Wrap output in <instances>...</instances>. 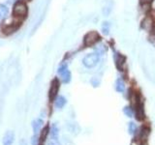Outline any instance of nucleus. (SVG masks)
Masks as SVG:
<instances>
[{
	"instance_id": "obj_1",
	"label": "nucleus",
	"mask_w": 155,
	"mask_h": 145,
	"mask_svg": "<svg viewBox=\"0 0 155 145\" xmlns=\"http://www.w3.org/2000/svg\"><path fill=\"white\" fill-rule=\"evenodd\" d=\"M99 60H100V57H99V55L97 53H89L84 57L82 64H84V66L86 67V68L91 69V68H94V67L99 63Z\"/></svg>"
},
{
	"instance_id": "obj_2",
	"label": "nucleus",
	"mask_w": 155,
	"mask_h": 145,
	"mask_svg": "<svg viewBox=\"0 0 155 145\" xmlns=\"http://www.w3.org/2000/svg\"><path fill=\"white\" fill-rule=\"evenodd\" d=\"M57 72H58V75L61 77V79H62L63 82H64V83L70 82V80H71V72L68 70L67 64H62V65H60L59 68H58Z\"/></svg>"
},
{
	"instance_id": "obj_3",
	"label": "nucleus",
	"mask_w": 155,
	"mask_h": 145,
	"mask_svg": "<svg viewBox=\"0 0 155 145\" xmlns=\"http://www.w3.org/2000/svg\"><path fill=\"white\" fill-rule=\"evenodd\" d=\"M27 12H28V9H27V6L25 3L23 2H16V5L14 6V16H25L27 15Z\"/></svg>"
},
{
	"instance_id": "obj_4",
	"label": "nucleus",
	"mask_w": 155,
	"mask_h": 145,
	"mask_svg": "<svg viewBox=\"0 0 155 145\" xmlns=\"http://www.w3.org/2000/svg\"><path fill=\"white\" fill-rule=\"evenodd\" d=\"M58 89H59V81H58V79H55L52 80L51 89H49V100H51V102L54 101L55 98H56V94L58 92Z\"/></svg>"
},
{
	"instance_id": "obj_5",
	"label": "nucleus",
	"mask_w": 155,
	"mask_h": 145,
	"mask_svg": "<svg viewBox=\"0 0 155 145\" xmlns=\"http://www.w3.org/2000/svg\"><path fill=\"white\" fill-rule=\"evenodd\" d=\"M99 39V36L96 32H90L85 36V44L87 46H92L96 43V41Z\"/></svg>"
},
{
	"instance_id": "obj_6",
	"label": "nucleus",
	"mask_w": 155,
	"mask_h": 145,
	"mask_svg": "<svg viewBox=\"0 0 155 145\" xmlns=\"http://www.w3.org/2000/svg\"><path fill=\"white\" fill-rule=\"evenodd\" d=\"M15 140V133L12 131H8L4 135L3 137V145H12Z\"/></svg>"
},
{
	"instance_id": "obj_7",
	"label": "nucleus",
	"mask_w": 155,
	"mask_h": 145,
	"mask_svg": "<svg viewBox=\"0 0 155 145\" xmlns=\"http://www.w3.org/2000/svg\"><path fill=\"white\" fill-rule=\"evenodd\" d=\"M44 125V121L42 119H36L34 121L32 122V129H33V132H34V135H37L40 133L41 129H42Z\"/></svg>"
},
{
	"instance_id": "obj_8",
	"label": "nucleus",
	"mask_w": 155,
	"mask_h": 145,
	"mask_svg": "<svg viewBox=\"0 0 155 145\" xmlns=\"http://www.w3.org/2000/svg\"><path fill=\"white\" fill-rule=\"evenodd\" d=\"M49 133V126H46L44 129L42 130V132H41V135L39 136V145H44L45 143L46 139H47V136H48Z\"/></svg>"
},
{
	"instance_id": "obj_9",
	"label": "nucleus",
	"mask_w": 155,
	"mask_h": 145,
	"mask_svg": "<svg viewBox=\"0 0 155 145\" xmlns=\"http://www.w3.org/2000/svg\"><path fill=\"white\" fill-rule=\"evenodd\" d=\"M66 103H67V101H66V99L63 96H58L54 100L55 107L57 108H62L66 105Z\"/></svg>"
},
{
	"instance_id": "obj_10",
	"label": "nucleus",
	"mask_w": 155,
	"mask_h": 145,
	"mask_svg": "<svg viewBox=\"0 0 155 145\" xmlns=\"http://www.w3.org/2000/svg\"><path fill=\"white\" fill-rule=\"evenodd\" d=\"M115 90L119 93H123L125 91V83L121 79H117L115 82Z\"/></svg>"
},
{
	"instance_id": "obj_11",
	"label": "nucleus",
	"mask_w": 155,
	"mask_h": 145,
	"mask_svg": "<svg viewBox=\"0 0 155 145\" xmlns=\"http://www.w3.org/2000/svg\"><path fill=\"white\" fill-rule=\"evenodd\" d=\"M148 135H149V129H148V128H146V127H143L142 130H141V132H140L139 137H140L141 140L145 141L146 138H147Z\"/></svg>"
},
{
	"instance_id": "obj_12",
	"label": "nucleus",
	"mask_w": 155,
	"mask_h": 145,
	"mask_svg": "<svg viewBox=\"0 0 155 145\" xmlns=\"http://www.w3.org/2000/svg\"><path fill=\"white\" fill-rule=\"evenodd\" d=\"M8 13H9V10H8L7 6H5L3 4L0 5V15L3 16V18L8 16Z\"/></svg>"
},
{
	"instance_id": "obj_13",
	"label": "nucleus",
	"mask_w": 155,
	"mask_h": 145,
	"mask_svg": "<svg viewBox=\"0 0 155 145\" xmlns=\"http://www.w3.org/2000/svg\"><path fill=\"white\" fill-rule=\"evenodd\" d=\"M128 131H129V133L131 135H135L136 132H137V126L134 122H130L129 125H128Z\"/></svg>"
},
{
	"instance_id": "obj_14",
	"label": "nucleus",
	"mask_w": 155,
	"mask_h": 145,
	"mask_svg": "<svg viewBox=\"0 0 155 145\" xmlns=\"http://www.w3.org/2000/svg\"><path fill=\"white\" fill-rule=\"evenodd\" d=\"M49 133H51V136L52 137H58V128L56 125H53V126L51 127V131H49Z\"/></svg>"
},
{
	"instance_id": "obj_15",
	"label": "nucleus",
	"mask_w": 155,
	"mask_h": 145,
	"mask_svg": "<svg viewBox=\"0 0 155 145\" xmlns=\"http://www.w3.org/2000/svg\"><path fill=\"white\" fill-rule=\"evenodd\" d=\"M112 5H110V2H108V4H106V6H105L103 8V13H104V15H110V13L112 12Z\"/></svg>"
},
{
	"instance_id": "obj_16",
	"label": "nucleus",
	"mask_w": 155,
	"mask_h": 145,
	"mask_svg": "<svg viewBox=\"0 0 155 145\" xmlns=\"http://www.w3.org/2000/svg\"><path fill=\"white\" fill-rule=\"evenodd\" d=\"M123 112L126 114V116L128 117H133L134 115V112H133V109L130 107H125L123 108Z\"/></svg>"
},
{
	"instance_id": "obj_17",
	"label": "nucleus",
	"mask_w": 155,
	"mask_h": 145,
	"mask_svg": "<svg viewBox=\"0 0 155 145\" xmlns=\"http://www.w3.org/2000/svg\"><path fill=\"white\" fill-rule=\"evenodd\" d=\"M102 30H103L105 35H108L110 31V24L108 23V22H104V23L102 24Z\"/></svg>"
},
{
	"instance_id": "obj_18",
	"label": "nucleus",
	"mask_w": 155,
	"mask_h": 145,
	"mask_svg": "<svg viewBox=\"0 0 155 145\" xmlns=\"http://www.w3.org/2000/svg\"><path fill=\"white\" fill-rule=\"evenodd\" d=\"M48 145H60L59 140H58V137H52V136H51Z\"/></svg>"
},
{
	"instance_id": "obj_19",
	"label": "nucleus",
	"mask_w": 155,
	"mask_h": 145,
	"mask_svg": "<svg viewBox=\"0 0 155 145\" xmlns=\"http://www.w3.org/2000/svg\"><path fill=\"white\" fill-rule=\"evenodd\" d=\"M31 145H39V136L34 135L31 138Z\"/></svg>"
},
{
	"instance_id": "obj_20",
	"label": "nucleus",
	"mask_w": 155,
	"mask_h": 145,
	"mask_svg": "<svg viewBox=\"0 0 155 145\" xmlns=\"http://www.w3.org/2000/svg\"><path fill=\"white\" fill-rule=\"evenodd\" d=\"M91 83H92L93 86H98L100 84V80L97 79V77H93V79H91Z\"/></svg>"
},
{
	"instance_id": "obj_21",
	"label": "nucleus",
	"mask_w": 155,
	"mask_h": 145,
	"mask_svg": "<svg viewBox=\"0 0 155 145\" xmlns=\"http://www.w3.org/2000/svg\"><path fill=\"white\" fill-rule=\"evenodd\" d=\"M142 145H148V144H147V142H146V141H143L142 143Z\"/></svg>"
},
{
	"instance_id": "obj_22",
	"label": "nucleus",
	"mask_w": 155,
	"mask_h": 145,
	"mask_svg": "<svg viewBox=\"0 0 155 145\" xmlns=\"http://www.w3.org/2000/svg\"><path fill=\"white\" fill-rule=\"evenodd\" d=\"M2 18H3V16H2L1 15H0V21H1V19H2Z\"/></svg>"
}]
</instances>
